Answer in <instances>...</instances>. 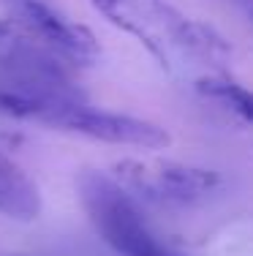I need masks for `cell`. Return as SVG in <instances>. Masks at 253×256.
I'll list each match as a JSON object with an SVG mask.
<instances>
[{
	"label": "cell",
	"instance_id": "1",
	"mask_svg": "<svg viewBox=\"0 0 253 256\" xmlns=\"http://www.w3.org/2000/svg\"><path fill=\"white\" fill-rule=\"evenodd\" d=\"M109 25L134 36L172 76L202 84L232 76V46L215 28L174 8L169 0H90Z\"/></svg>",
	"mask_w": 253,
	"mask_h": 256
},
{
	"label": "cell",
	"instance_id": "2",
	"mask_svg": "<svg viewBox=\"0 0 253 256\" xmlns=\"http://www.w3.org/2000/svg\"><path fill=\"white\" fill-rule=\"evenodd\" d=\"M76 191L93 229L120 256H185L155 234L136 199L112 174L84 169L76 178Z\"/></svg>",
	"mask_w": 253,
	"mask_h": 256
},
{
	"label": "cell",
	"instance_id": "3",
	"mask_svg": "<svg viewBox=\"0 0 253 256\" xmlns=\"http://www.w3.org/2000/svg\"><path fill=\"white\" fill-rule=\"evenodd\" d=\"M112 178L136 199L147 204L185 207L207 199L221 186L213 169L191 166L166 158H123L112 166Z\"/></svg>",
	"mask_w": 253,
	"mask_h": 256
},
{
	"label": "cell",
	"instance_id": "4",
	"mask_svg": "<svg viewBox=\"0 0 253 256\" xmlns=\"http://www.w3.org/2000/svg\"><path fill=\"white\" fill-rule=\"evenodd\" d=\"M46 126L104 144H125V148L142 150H161L172 144V134L164 126L142 118H131V114L109 112V109H98L87 98H68L57 104Z\"/></svg>",
	"mask_w": 253,
	"mask_h": 256
},
{
	"label": "cell",
	"instance_id": "5",
	"mask_svg": "<svg viewBox=\"0 0 253 256\" xmlns=\"http://www.w3.org/2000/svg\"><path fill=\"white\" fill-rule=\"evenodd\" d=\"M16 28L35 41L41 50L55 54L65 66H93L101 58V44L84 25L63 16L46 0H19L8 6Z\"/></svg>",
	"mask_w": 253,
	"mask_h": 256
},
{
	"label": "cell",
	"instance_id": "6",
	"mask_svg": "<svg viewBox=\"0 0 253 256\" xmlns=\"http://www.w3.org/2000/svg\"><path fill=\"white\" fill-rule=\"evenodd\" d=\"M0 74L38 88H76L71 79V66L60 63L55 54L41 50L11 20H0Z\"/></svg>",
	"mask_w": 253,
	"mask_h": 256
},
{
	"label": "cell",
	"instance_id": "7",
	"mask_svg": "<svg viewBox=\"0 0 253 256\" xmlns=\"http://www.w3.org/2000/svg\"><path fill=\"white\" fill-rule=\"evenodd\" d=\"M41 212V194L33 178L14 164L5 153H0V216L11 221H35Z\"/></svg>",
	"mask_w": 253,
	"mask_h": 256
},
{
	"label": "cell",
	"instance_id": "8",
	"mask_svg": "<svg viewBox=\"0 0 253 256\" xmlns=\"http://www.w3.org/2000/svg\"><path fill=\"white\" fill-rule=\"evenodd\" d=\"M196 88L202 96H207L210 101L221 104L237 120L253 126V90H248L245 84L234 82L232 76H218V79H207V82L196 84Z\"/></svg>",
	"mask_w": 253,
	"mask_h": 256
},
{
	"label": "cell",
	"instance_id": "9",
	"mask_svg": "<svg viewBox=\"0 0 253 256\" xmlns=\"http://www.w3.org/2000/svg\"><path fill=\"white\" fill-rule=\"evenodd\" d=\"M5 3H8V6H14V3H19V0H5Z\"/></svg>",
	"mask_w": 253,
	"mask_h": 256
}]
</instances>
